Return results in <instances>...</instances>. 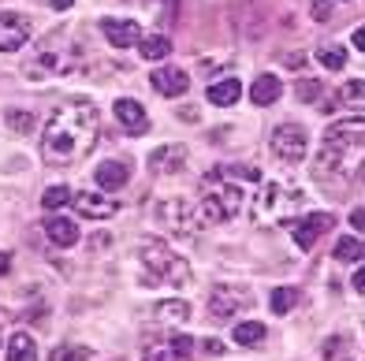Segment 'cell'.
<instances>
[{
  "mask_svg": "<svg viewBox=\"0 0 365 361\" xmlns=\"http://www.w3.org/2000/svg\"><path fill=\"white\" fill-rule=\"evenodd\" d=\"M97 135H101V112H97L93 101L86 97H68L53 108V116L45 123V135H41V153L48 164H60L68 168L78 157H86Z\"/></svg>",
  "mask_w": 365,
  "mask_h": 361,
  "instance_id": "obj_1",
  "label": "cell"
},
{
  "mask_svg": "<svg viewBox=\"0 0 365 361\" xmlns=\"http://www.w3.org/2000/svg\"><path fill=\"white\" fill-rule=\"evenodd\" d=\"M261 183L257 168H242V164H217L202 179V202H197V220L205 224H224L239 216L250 202V187Z\"/></svg>",
  "mask_w": 365,
  "mask_h": 361,
  "instance_id": "obj_2",
  "label": "cell"
},
{
  "mask_svg": "<svg viewBox=\"0 0 365 361\" xmlns=\"http://www.w3.org/2000/svg\"><path fill=\"white\" fill-rule=\"evenodd\" d=\"M361 142L365 130L361 120H339L324 130L321 142V172H336V175H351L361 160Z\"/></svg>",
  "mask_w": 365,
  "mask_h": 361,
  "instance_id": "obj_3",
  "label": "cell"
},
{
  "mask_svg": "<svg viewBox=\"0 0 365 361\" xmlns=\"http://www.w3.org/2000/svg\"><path fill=\"white\" fill-rule=\"evenodd\" d=\"M138 261H142L145 287H187L190 283L187 257H179L172 246L160 242V239H145L138 246Z\"/></svg>",
  "mask_w": 365,
  "mask_h": 361,
  "instance_id": "obj_4",
  "label": "cell"
},
{
  "mask_svg": "<svg viewBox=\"0 0 365 361\" xmlns=\"http://www.w3.org/2000/svg\"><path fill=\"white\" fill-rule=\"evenodd\" d=\"M306 205V194L284 183V179H269V183H261L257 190V202H254V212L261 224H294L298 220V209Z\"/></svg>",
  "mask_w": 365,
  "mask_h": 361,
  "instance_id": "obj_5",
  "label": "cell"
},
{
  "mask_svg": "<svg viewBox=\"0 0 365 361\" xmlns=\"http://www.w3.org/2000/svg\"><path fill=\"white\" fill-rule=\"evenodd\" d=\"M250 305H254V294L242 283H220L209 294V313L217 320H231L235 313H242V309H250Z\"/></svg>",
  "mask_w": 365,
  "mask_h": 361,
  "instance_id": "obj_6",
  "label": "cell"
},
{
  "mask_svg": "<svg viewBox=\"0 0 365 361\" xmlns=\"http://www.w3.org/2000/svg\"><path fill=\"white\" fill-rule=\"evenodd\" d=\"M272 153L284 160V164H298V160H306V150H309V138H306V130L298 127V123H279L272 130Z\"/></svg>",
  "mask_w": 365,
  "mask_h": 361,
  "instance_id": "obj_7",
  "label": "cell"
},
{
  "mask_svg": "<svg viewBox=\"0 0 365 361\" xmlns=\"http://www.w3.org/2000/svg\"><path fill=\"white\" fill-rule=\"evenodd\" d=\"M157 220L168 227L172 235H194L197 212H190V205L182 202V198H168V202H160V205H157Z\"/></svg>",
  "mask_w": 365,
  "mask_h": 361,
  "instance_id": "obj_8",
  "label": "cell"
},
{
  "mask_svg": "<svg viewBox=\"0 0 365 361\" xmlns=\"http://www.w3.org/2000/svg\"><path fill=\"white\" fill-rule=\"evenodd\" d=\"M30 41V19L19 11H0V53H19Z\"/></svg>",
  "mask_w": 365,
  "mask_h": 361,
  "instance_id": "obj_9",
  "label": "cell"
},
{
  "mask_svg": "<svg viewBox=\"0 0 365 361\" xmlns=\"http://www.w3.org/2000/svg\"><path fill=\"white\" fill-rule=\"evenodd\" d=\"M328 227H331V212H306V216H298L291 224V235L298 242V250H313Z\"/></svg>",
  "mask_w": 365,
  "mask_h": 361,
  "instance_id": "obj_10",
  "label": "cell"
},
{
  "mask_svg": "<svg viewBox=\"0 0 365 361\" xmlns=\"http://www.w3.org/2000/svg\"><path fill=\"white\" fill-rule=\"evenodd\" d=\"M71 202H75L78 216H90V220H108V216H115V212H120V205H115L112 198H105V194H97V190L71 194Z\"/></svg>",
  "mask_w": 365,
  "mask_h": 361,
  "instance_id": "obj_11",
  "label": "cell"
},
{
  "mask_svg": "<svg viewBox=\"0 0 365 361\" xmlns=\"http://www.w3.org/2000/svg\"><path fill=\"white\" fill-rule=\"evenodd\" d=\"M101 34L115 48H130L142 41V26L135 19H101Z\"/></svg>",
  "mask_w": 365,
  "mask_h": 361,
  "instance_id": "obj_12",
  "label": "cell"
},
{
  "mask_svg": "<svg viewBox=\"0 0 365 361\" xmlns=\"http://www.w3.org/2000/svg\"><path fill=\"white\" fill-rule=\"evenodd\" d=\"M115 120H120V127L127 130L130 138H138L149 130V116H145V108L138 101H130V97H120L115 101Z\"/></svg>",
  "mask_w": 365,
  "mask_h": 361,
  "instance_id": "obj_13",
  "label": "cell"
},
{
  "mask_svg": "<svg viewBox=\"0 0 365 361\" xmlns=\"http://www.w3.org/2000/svg\"><path fill=\"white\" fill-rule=\"evenodd\" d=\"M149 86H153L160 97H179V93H187L190 78H187V71H179V68H157L153 75H149Z\"/></svg>",
  "mask_w": 365,
  "mask_h": 361,
  "instance_id": "obj_14",
  "label": "cell"
},
{
  "mask_svg": "<svg viewBox=\"0 0 365 361\" xmlns=\"http://www.w3.org/2000/svg\"><path fill=\"white\" fill-rule=\"evenodd\" d=\"M182 164H187V145H160L149 153V168L157 175H175Z\"/></svg>",
  "mask_w": 365,
  "mask_h": 361,
  "instance_id": "obj_15",
  "label": "cell"
},
{
  "mask_svg": "<svg viewBox=\"0 0 365 361\" xmlns=\"http://www.w3.org/2000/svg\"><path fill=\"white\" fill-rule=\"evenodd\" d=\"M93 179H97V187H101L105 194L108 190H123L127 179H130V164L127 160H105V164H97Z\"/></svg>",
  "mask_w": 365,
  "mask_h": 361,
  "instance_id": "obj_16",
  "label": "cell"
},
{
  "mask_svg": "<svg viewBox=\"0 0 365 361\" xmlns=\"http://www.w3.org/2000/svg\"><path fill=\"white\" fill-rule=\"evenodd\" d=\"M45 235L53 239L60 250H71V246L78 242V227H75L71 220L56 216V212H48V216H45Z\"/></svg>",
  "mask_w": 365,
  "mask_h": 361,
  "instance_id": "obj_17",
  "label": "cell"
},
{
  "mask_svg": "<svg viewBox=\"0 0 365 361\" xmlns=\"http://www.w3.org/2000/svg\"><path fill=\"white\" fill-rule=\"evenodd\" d=\"M279 93H284V86H279V78L276 75H257L254 78V86H250V101L254 105H276L279 101Z\"/></svg>",
  "mask_w": 365,
  "mask_h": 361,
  "instance_id": "obj_18",
  "label": "cell"
},
{
  "mask_svg": "<svg viewBox=\"0 0 365 361\" xmlns=\"http://www.w3.org/2000/svg\"><path fill=\"white\" fill-rule=\"evenodd\" d=\"M209 105H217V108H231L242 97V82L239 78H224V82H212L209 86Z\"/></svg>",
  "mask_w": 365,
  "mask_h": 361,
  "instance_id": "obj_19",
  "label": "cell"
},
{
  "mask_svg": "<svg viewBox=\"0 0 365 361\" xmlns=\"http://www.w3.org/2000/svg\"><path fill=\"white\" fill-rule=\"evenodd\" d=\"M138 53H142V60H145V63L164 60V56L172 53V38H168V34H142V41H138Z\"/></svg>",
  "mask_w": 365,
  "mask_h": 361,
  "instance_id": "obj_20",
  "label": "cell"
},
{
  "mask_svg": "<svg viewBox=\"0 0 365 361\" xmlns=\"http://www.w3.org/2000/svg\"><path fill=\"white\" fill-rule=\"evenodd\" d=\"M8 361H38V342L26 332H15L8 342Z\"/></svg>",
  "mask_w": 365,
  "mask_h": 361,
  "instance_id": "obj_21",
  "label": "cell"
},
{
  "mask_svg": "<svg viewBox=\"0 0 365 361\" xmlns=\"http://www.w3.org/2000/svg\"><path fill=\"white\" fill-rule=\"evenodd\" d=\"M231 339H235L239 347H257V342H264V324H257V320L235 324V332H231Z\"/></svg>",
  "mask_w": 365,
  "mask_h": 361,
  "instance_id": "obj_22",
  "label": "cell"
},
{
  "mask_svg": "<svg viewBox=\"0 0 365 361\" xmlns=\"http://www.w3.org/2000/svg\"><path fill=\"white\" fill-rule=\"evenodd\" d=\"M269 305H272V313H276V317L291 313V309L298 305V291H294V287H276V291H272V298H269Z\"/></svg>",
  "mask_w": 365,
  "mask_h": 361,
  "instance_id": "obj_23",
  "label": "cell"
},
{
  "mask_svg": "<svg viewBox=\"0 0 365 361\" xmlns=\"http://www.w3.org/2000/svg\"><path fill=\"white\" fill-rule=\"evenodd\" d=\"M190 317V305L187 302H160L157 305V320H168V324H182V320H187Z\"/></svg>",
  "mask_w": 365,
  "mask_h": 361,
  "instance_id": "obj_24",
  "label": "cell"
},
{
  "mask_svg": "<svg viewBox=\"0 0 365 361\" xmlns=\"http://www.w3.org/2000/svg\"><path fill=\"white\" fill-rule=\"evenodd\" d=\"M4 120H8V127L15 130V135H34V116H30V112H23V108H8V112H4Z\"/></svg>",
  "mask_w": 365,
  "mask_h": 361,
  "instance_id": "obj_25",
  "label": "cell"
},
{
  "mask_svg": "<svg viewBox=\"0 0 365 361\" xmlns=\"http://www.w3.org/2000/svg\"><path fill=\"white\" fill-rule=\"evenodd\" d=\"M361 90H365V82H361V78L343 82V90H339V105H343V108H361Z\"/></svg>",
  "mask_w": 365,
  "mask_h": 361,
  "instance_id": "obj_26",
  "label": "cell"
},
{
  "mask_svg": "<svg viewBox=\"0 0 365 361\" xmlns=\"http://www.w3.org/2000/svg\"><path fill=\"white\" fill-rule=\"evenodd\" d=\"M142 361H182V357L172 350V342L164 339V342H149V347L142 350Z\"/></svg>",
  "mask_w": 365,
  "mask_h": 361,
  "instance_id": "obj_27",
  "label": "cell"
},
{
  "mask_svg": "<svg viewBox=\"0 0 365 361\" xmlns=\"http://www.w3.org/2000/svg\"><path fill=\"white\" fill-rule=\"evenodd\" d=\"M68 202H71V190H68V187H60V183H56V187H48V190L41 194L45 212H56L60 205H68Z\"/></svg>",
  "mask_w": 365,
  "mask_h": 361,
  "instance_id": "obj_28",
  "label": "cell"
},
{
  "mask_svg": "<svg viewBox=\"0 0 365 361\" xmlns=\"http://www.w3.org/2000/svg\"><path fill=\"white\" fill-rule=\"evenodd\" d=\"M317 60L324 63L328 71H339L343 63H346V53H343L339 45H321V48H317Z\"/></svg>",
  "mask_w": 365,
  "mask_h": 361,
  "instance_id": "obj_29",
  "label": "cell"
},
{
  "mask_svg": "<svg viewBox=\"0 0 365 361\" xmlns=\"http://www.w3.org/2000/svg\"><path fill=\"white\" fill-rule=\"evenodd\" d=\"M336 257L339 261H361V239L358 235H346L336 242Z\"/></svg>",
  "mask_w": 365,
  "mask_h": 361,
  "instance_id": "obj_30",
  "label": "cell"
},
{
  "mask_svg": "<svg viewBox=\"0 0 365 361\" xmlns=\"http://www.w3.org/2000/svg\"><path fill=\"white\" fill-rule=\"evenodd\" d=\"M48 361H93V350L90 347H60V350H53Z\"/></svg>",
  "mask_w": 365,
  "mask_h": 361,
  "instance_id": "obj_31",
  "label": "cell"
},
{
  "mask_svg": "<svg viewBox=\"0 0 365 361\" xmlns=\"http://www.w3.org/2000/svg\"><path fill=\"white\" fill-rule=\"evenodd\" d=\"M298 101H302V105H317V93H321V86H317V82H298Z\"/></svg>",
  "mask_w": 365,
  "mask_h": 361,
  "instance_id": "obj_32",
  "label": "cell"
},
{
  "mask_svg": "<svg viewBox=\"0 0 365 361\" xmlns=\"http://www.w3.org/2000/svg\"><path fill=\"white\" fill-rule=\"evenodd\" d=\"M168 342H172V350H175V354H179L182 361H187V357H190V350H194V342H190V335H182V332H175V335H172Z\"/></svg>",
  "mask_w": 365,
  "mask_h": 361,
  "instance_id": "obj_33",
  "label": "cell"
},
{
  "mask_svg": "<svg viewBox=\"0 0 365 361\" xmlns=\"http://www.w3.org/2000/svg\"><path fill=\"white\" fill-rule=\"evenodd\" d=\"M328 15H331V0H313V19L324 23Z\"/></svg>",
  "mask_w": 365,
  "mask_h": 361,
  "instance_id": "obj_34",
  "label": "cell"
},
{
  "mask_svg": "<svg viewBox=\"0 0 365 361\" xmlns=\"http://www.w3.org/2000/svg\"><path fill=\"white\" fill-rule=\"evenodd\" d=\"M284 68L298 71V68H302V53H294V56H287V63H284Z\"/></svg>",
  "mask_w": 365,
  "mask_h": 361,
  "instance_id": "obj_35",
  "label": "cell"
},
{
  "mask_svg": "<svg viewBox=\"0 0 365 361\" xmlns=\"http://www.w3.org/2000/svg\"><path fill=\"white\" fill-rule=\"evenodd\" d=\"M361 34H365V30H361V26H358V30H354V34H351V41H354V48H358V53H361V48H365V38H361Z\"/></svg>",
  "mask_w": 365,
  "mask_h": 361,
  "instance_id": "obj_36",
  "label": "cell"
},
{
  "mask_svg": "<svg viewBox=\"0 0 365 361\" xmlns=\"http://www.w3.org/2000/svg\"><path fill=\"white\" fill-rule=\"evenodd\" d=\"M351 227H354V231H361V209L351 212Z\"/></svg>",
  "mask_w": 365,
  "mask_h": 361,
  "instance_id": "obj_37",
  "label": "cell"
},
{
  "mask_svg": "<svg viewBox=\"0 0 365 361\" xmlns=\"http://www.w3.org/2000/svg\"><path fill=\"white\" fill-rule=\"evenodd\" d=\"M354 291H358V294H361V291H365V276H361V268H358V272H354Z\"/></svg>",
  "mask_w": 365,
  "mask_h": 361,
  "instance_id": "obj_38",
  "label": "cell"
},
{
  "mask_svg": "<svg viewBox=\"0 0 365 361\" xmlns=\"http://www.w3.org/2000/svg\"><path fill=\"white\" fill-rule=\"evenodd\" d=\"M71 4H75V0H53V8H56V11H68Z\"/></svg>",
  "mask_w": 365,
  "mask_h": 361,
  "instance_id": "obj_39",
  "label": "cell"
},
{
  "mask_svg": "<svg viewBox=\"0 0 365 361\" xmlns=\"http://www.w3.org/2000/svg\"><path fill=\"white\" fill-rule=\"evenodd\" d=\"M8 265H11V257L4 253V257H0V276H4V272H8Z\"/></svg>",
  "mask_w": 365,
  "mask_h": 361,
  "instance_id": "obj_40",
  "label": "cell"
},
{
  "mask_svg": "<svg viewBox=\"0 0 365 361\" xmlns=\"http://www.w3.org/2000/svg\"><path fill=\"white\" fill-rule=\"evenodd\" d=\"M4 324H8V313L0 309V335H4Z\"/></svg>",
  "mask_w": 365,
  "mask_h": 361,
  "instance_id": "obj_41",
  "label": "cell"
}]
</instances>
